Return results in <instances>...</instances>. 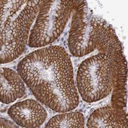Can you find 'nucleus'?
Returning a JSON list of instances; mask_svg holds the SVG:
<instances>
[{"mask_svg":"<svg viewBox=\"0 0 128 128\" xmlns=\"http://www.w3.org/2000/svg\"><path fill=\"white\" fill-rule=\"evenodd\" d=\"M18 68L35 98L52 110L68 112L78 105L72 67L63 48L52 46L34 51Z\"/></svg>","mask_w":128,"mask_h":128,"instance_id":"obj_1","label":"nucleus"},{"mask_svg":"<svg viewBox=\"0 0 128 128\" xmlns=\"http://www.w3.org/2000/svg\"><path fill=\"white\" fill-rule=\"evenodd\" d=\"M8 114L18 125L26 128L40 126L47 117L46 110L32 99L16 103L9 108Z\"/></svg>","mask_w":128,"mask_h":128,"instance_id":"obj_2","label":"nucleus"},{"mask_svg":"<svg viewBox=\"0 0 128 128\" xmlns=\"http://www.w3.org/2000/svg\"><path fill=\"white\" fill-rule=\"evenodd\" d=\"M25 92L23 82L17 73L10 68L1 69V101L8 104L22 97Z\"/></svg>","mask_w":128,"mask_h":128,"instance_id":"obj_3","label":"nucleus"},{"mask_svg":"<svg viewBox=\"0 0 128 128\" xmlns=\"http://www.w3.org/2000/svg\"><path fill=\"white\" fill-rule=\"evenodd\" d=\"M84 126V118L80 112L56 115L52 117L46 126V128H83Z\"/></svg>","mask_w":128,"mask_h":128,"instance_id":"obj_4","label":"nucleus"},{"mask_svg":"<svg viewBox=\"0 0 128 128\" xmlns=\"http://www.w3.org/2000/svg\"><path fill=\"white\" fill-rule=\"evenodd\" d=\"M1 127L2 128H4V127H15L14 124L9 121L4 120V118H1Z\"/></svg>","mask_w":128,"mask_h":128,"instance_id":"obj_5","label":"nucleus"}]
</instances>
